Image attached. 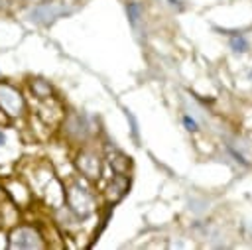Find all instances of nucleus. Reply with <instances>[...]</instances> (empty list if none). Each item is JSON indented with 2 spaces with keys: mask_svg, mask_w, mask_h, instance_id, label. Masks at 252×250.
Returning a JSON list of instances; mask_svg holds the SVG:
<instances>
[{
  "mask_svg": "<svg viewBox=\"0 0 252 250\" xmlns=\"http://www.w3.org/2000/svg\"><path fill=\"white\" fill-rule=\"evenodd\" d=\"M41 234L33 226H18L10 234V248H43Z\"/></svg>",
  "mask_w": 252,
  "mask_h": 250,
  "instance_id": "1",
  "label": "nucleus"
},
{
  "mask_svg": "<svg viewBox=\"0 0 252 250\" xmlns=\"http://www.w3.org/2000/svg\"><path fill=\"white\" fill-rule=\"evenodd\" d=\"M0 110L8 116H18L24 110V98L20 91L8 83H0Z\"/></svg>",
  "mask_w": 252,
  "mask_h": 250,
  "instance_id": "2",
  "label": "nucleus"
},
{
  "mask_svg": "<svg viewBox=\"0 0 252 250\" xmlns=\"http://www.w3.org/2000/svg\"><path fill=\"white\" fill-rule=\"evenodd\" d=\"M79 169L87 175V177H96L98 175V157H94L93 154H83L79 156Z\"/></svg>",
  "mask_w": 252,
  "mask_h": 250,
  "instance_id": "3",
  "label": "nucleus"
},
{
  "mask_svg": "<svg viewBox=\"0 0 252 250\" xmlns=\"http://www.w3.org/2000/svg\"><path fill=\"white\" fill-rule=\"evenodd\" d=\"M126 10H128V18H130V22H132V24H136V22L140 20V14H142V6H140L138 2H128Z\"/></svg>",
  "mask_w": 252,
  "mask_h": 250,
  "instance_id": "4",
  "label": "nucleus"
},
{
  "mask_svg": "<svg viewBox=\"0 0 252 250\" xmlns=\"http://www.w3.org/2000/svg\"><path fill=\"white\" fill-rule=\"evenodd\" d=\"M230 47H232L234 51H246V49H248V41H246L240 33H236L234 37H230Z\"/></svg>",
  "mask_w": 252,
  "mask_h": 250,
  "instance_id": "5",
  "label": "nucleus"
},
{
  "mask_svg": "<svg viewBox=\"0 0 252 250\" xmlns=\"http://www.w3.org/2000/svg\"><path fill=\"white\" fill-rule=\"evenodd\" d=\"M183 124H185V128H187L189 132H195V130H197V122H195L191 116H183Z\"/></svg>",
  "mask_w": 252,
  "mask_h": 250,
  "instance_id": "6",
  "label": "nucleus"
},
{
  "mask_svg": "<svg viewBox=\"0 0 252 250\" xmlns=\"http://www.w3.org/2000/svg\"><path fill=\"white\" fill-rule=\"evenodd\" d=\"M230 154H232V156H234V157H236V159H238V161H240L242 165H248V161H246V159H244V157H242V156H240L238 152H234L232 148H230Z\"/></svg>",
  "mask_w": 252,
  "mask_h": 250,
  "instance_id": "7",
  "label": "nucleus"
},
{
  "mask_svg": "<svg viewBox=\"0 0 252 250\" xmlns=\"http://www.w3.org/2000/svg\"><path fill=\"white\" fill-rule=\"evenodd\" d=\"M2 146H6V132L4 130H0V148Z\"/></svg>",
  "mask_w": 252,
  "mask_h": 250,
  "instance_id": "8",
  "label": "nucleus"
}]
</instances>
